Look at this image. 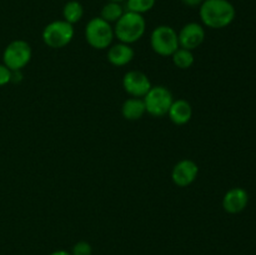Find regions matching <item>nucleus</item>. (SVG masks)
<instances>
[{"mask_svg": "<svg viewBox=\"0 0 256 255\" xmlns=\"http://www.w3.org/2000/svg\"><path fill=\"white\" fill-rule=\"evenodd\" d=\"M202 22L210 29H222L234 22L236 10L229 0H204L199 6Z\"/></svg>", "mask_w": 256, "mask_h": 255, "instance_id": "obj_1", "label": "nucleus"}, {"mask_svg": "<svg viewBox=\"0 0 256 255\" xmlns=\"http://www.w3.org/2000/svg\"><path fill=\"white\" fill-rule=\"evenodd\" d=\"M146 30V22L144 15L126 10L122 16L115 22L114 34L120 42L132 44L144 36Z\"/></svg>", "mask_w": 256, "mask_h": 255, "instance_id": "obj_2", "label": "nucleus"}, {"mask_svg": "<svg viewBox=\"0 0 256 255\" xmlns=\"http://www.w3.org/2000/svg\"><path fill=\"white\" fill-rule=\"evenodd\" d=\"M114 28L100 16H95L88 22L85 26V39L88 44L98 50H104L112 45L114 40Z\"/></svg>", "mask_w": 256, "mask_h": 255, "instance_id": "obj_3", "label": "nucleus"}, {"mask_svg": "<svg viewBox=\"0 0 256 255\" xmlns=\"http://www.w3.org/2000/svg\"><path fill=\"white\" fill-rule=\"evenodd\" d=\"M145 109L149 115L154 118H162L168 115L170 106L174 102L172 92L162 85L152 86L148 94L142 98Z\"/></svg>", "mask_w": 256, "mask_h": 255, "instance_id": "obj_4", "label": "nucleus"}, {"mask_svg": "<svg viewBox=\"0 0 256 255\" xmlns=\"http://www.w3.org/2000/svg\"><path fill=\"white\" fill-rule=\"evenodd\" d=\"M152 49L162 56H172L179 49L178 32L169 25H159L150 35Z\"/></svg>", "mask_w": 256, "mask_h": 255, "instance_id": "obj_5", "label": "nucleus"}, {"mask_svg": "<svg viewBox=\"0 0 256 255\" xmlns=\"http://www.w3.org/2000/svg\"><path fill=\"white\" fill-rule=\"evenodd\" d=\"M74 25L65 20H54L42 30V42L52 49L65 48L74 38Z\"/></svg>", "mask_w": 256, "mask_h": 255, "instance_id": "obj_6", "label": "nucleus"}, {"mask_svg": "<svg viewBox=\"0 0 256 255\" xmlns=\"http://www.w3.org/2000/svg\"><path fill=\"white\" fill-rule=\"evenodd\" d=\"M32 56V50L29 42L22 39L12 40L2 52V64L12 72L22 70L29 64Z\"/></svg>", "mask_w": 256, "mask_h": 255, "instance_id": "obj_7", "label": "nucleus"}, {"mask_svg": "<svg viewBox=\"0 0 256 255\" xmlns=\"http://www.w3.org/2000/svg\"><path fill=\"white\" fill-rule=\"evenodd\" d=\"M152 86L148 75L139 70H130L122 78V88L132 98H144Z\"/></svg>", "mask_w": 256, "mask_h": 255, "instance_id": "obj_8", "label": "nucleus"}, {"mask_svg": "<svg viewBox=\"0 0 256 255\" xmlns=\"http://www.w3.org/2000/svg\"><path fill=\"white\" fill-rule=\"evenodd\" d=\"M179 46L188 50H195L204 42L205 29L199 22H188L178 32Z\"/></svg>", "mask_w": 256, "mask_h": 255, "instance_id": "obj_9", "label": "nucleus"}, {"mask_svg": "<svg viewBox=\"0 0 256 255\" xmlns=\"http://www.w3.org/2000/svg\"><path fill=\"white\" fill-rule=\"evenodd\" d=\"M199 174V166L194 160L182 159L175 164L172 172V179L175 185L180 188L189 186L196 180Z\"/></svg>", "mask_w": 256, "mask_h": 255, "instance_id": "obj_10", "label": "nucleus"}, {"mask_svg": "<svg viewBox=\"0 0 256 255\" xmlns=\"http://www.w3.org/2000/svg\"><path fill=\"white\" fill-rule=\"evenodd\" d=\"M249 202V194L242 188H232L225 192L222 198V208L229 214H239L244 212Z\"/></svg>", "mask_w": 256, "mask_h": 255, "instance_id": "obj_11", "label": "nucleus"}, {"mask_svg": "<svg viewBox=\"0 0 256 255\" xmlns=\"http://www.w3.org/2000/svg\"><path fill=\"white\" fill-rule=\"evenodd\" d=\"M134 56V49L125 42L110 45L109 50H108V60L114 66H125L132 62Z\"/></svg>", "mask_w": 256, "mask_h": 255, "instance_id": "obj_12", "label": "nucleus"}, {"mask_svg": "<svg viewBox=\"0 0 256 255\" xmlns=\"http://www.w3.org/2000/svg\"><path fill=\"white\" fill-rule=\"evenodd\" d=\"M168 116L175 125L188 124L192 116V105L185 99L174 100L168 112Z\"/></svg>", "mask_w": 256, "mask_h": 255, "instance_id": "obj_13", "label": "nucleus"}, {"mask_svg": "<svg viewBox=\"0 0 256 255\" xmlns=\"http://www.w3.org/2000/svg\"><path fill=\"white\" fill-rule=\"evenodd\" d=\"M146 112L145 104L142 98H130L124 102L122 106V114L126 120H135L142 119Z\"/></svg>", "mask_w": 256, "mask_h": 255, "instance_id": "obj_14", "label": "nucleus"}, {"mask_svg": "<svg viewBox=\"0 0 256 255\" xmlns=\"http://www.w3.org/2000/svg\"><path fill=\"white\" fill-rule=\"evenodd\" d=\"M84 16V6L78 0H70L62 8V18L65 22L74 25L79 22Z\"/></svg>", "mask_w": 256, "mask_h": 255, "instance_id": "obj_15", "label": "nucleus"}, {"mask_svg": "<svg viewBox=\"0 0 256 255\" xmlns=\"http://www.w3.org/2000/svg\"><path fill=\"white\" fill-rule=\"evenodd\" d=\"M125 12L124 8L122 6L120 2H108L102 8V12H100V18L104 19L108 22H116L122 16V14Z\"/></svg>", "mask_w": 256, "mask_h": 255, "instance_id": "obj_16", "label": "nucleus"}, {"mask_svg": "<svg viewBox=\"0 0 256 255\" xmlns=\"http://www.w3.org/2000/svg\"><path fill=\"white\" fill-rule=\"evenodd\" d=\"M172 59L175 66L182 70L192 68L195 62L194 54H192V50L184 49V48H179V49L172 55Z\"/></svg>", "mask_w": 256, "mask_h": 255, "instance_id": "obj_17", "label": "nucleus"}, {"mask_svg": "<svg viewBox=\"0 0 256 255\" xmlns=\"http://www.w3.org/2000/svg\"><path fill=\"white\" fill-rule=\"evenodd\" d=\"M126 9L129 12L144 15L155 6L156 0H126Z\"/></svg>", "mask_w": 256, "mask_h": 255, "instance_id": "obj_18", "label": "nucleus"}, {"mask_svg": "<svg viewBox=\"0 0 256 255\" xmlns=\"http://www.w3.org/2000/svg\"><path fill=\"white\" fill-rule=\"evenodd\" d=\"M92 245L88 242H78L76 244L72 246V255H92Z\"/></svg>", "mask_w": 256, "mask_h": 255, "instance_id": "obj_19", "label": "nucleus"}, {"mask_svg": "<svg viewBox=\"0 0 256 255\" xmlns=\"http://www.w3.org/2000/svg\"><path fill=\"white\" fill-rule=\"evenodd\" d=\"M12 82V70L4 64H0V86Z\"/></svg>", "mask_w": 256, "mask_h": 255, "instance_id": "obj_20", "label": "nucleus"}, {"mask_svg": "<svg viewBox=\"0 0 256 255\" xmlns=\"http://www.w3.org/2000/svg\"><path fill=\"white\" fill-rule=\"evenodd\" d=\"M180 2H182L184 5H186V6L196 8V6H200L204 0H180Z\"/></svg>", "mask_w": 256, "mask_h": 255, "instance_id": "obj_21", "label": "nucleus"}, {"mask_svg": "<svg viewBox=\"0 0 256 255\" xmlns=\"http://www.w3.org/2000/svg\"><path fill=\"white\" fill-rule=\"evenodd\" d=\"M22 80V70H14L12 72V82H19Z\"/></svg>", "mask_w": 256, "mask_h": 255, "instance_id": "obj_22", "label": "nucleus"}, {"mask_svg": "<svg viewBox=\"0 0 256 255\" xmlns=\"http://www.w3.org/2000/svg\"><path fill=\"white\" fill-rule=\"evenodd\" d=\"M49 255H72V252H66V250H56V252H52Z\"/></svg>", "mask_w": 256, "mask_h": 255, "instance_id": "obj_23", "label": "nucleus"}, {"mask_svg": "<svg viewBox=\"0 0 256 255\" xmlns=\"http://www.w3.org/2000/svg\"><path fill=\"white\" fill-rule=\"evenodd\" d=\"M108 2H120V4H122V2H126V0H108Z\"/></svg>", "mask_w": 256, "mask_h": 255, "instance_id": "obj_24", "label": "nucleus"}]
</instances>
